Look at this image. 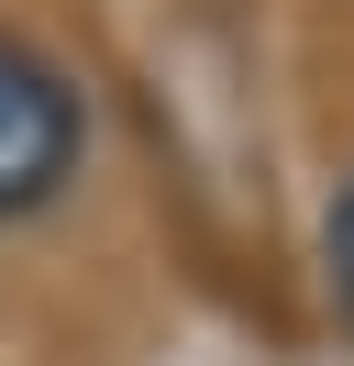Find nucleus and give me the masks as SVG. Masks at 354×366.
Masks as SVG:
<instances>
[{"label": "nucleus", "mask_w": 354, "mask_h": 366, "mask_svg": "<svg viewBox=\"0 0 354 366\" xmlns=\"http://www.w3.org/2000/svg\"><path fill=\"white\" fill-rule=\"evenodd\" d=\"M78 167H88V89L34 34L0 23V233L44 222V211L78 189Z\"/></svg>", "instance_id": "obj_1"}, {"label": "nucleus", "mask_w": 354, "mask_h": 366, "mask_svg": "<svg viewBox=\"0 0 354 366\" xmlns=\"http://www.w3.org/2000/svg\"><path fill=\"white\" fill-rule=\"evenodd\" d=\"M321 300H332V322H343V344H354V167H343V189H332V211H321Z\"/></svg>", "instance_id": "obj_2"}]
</instances>
